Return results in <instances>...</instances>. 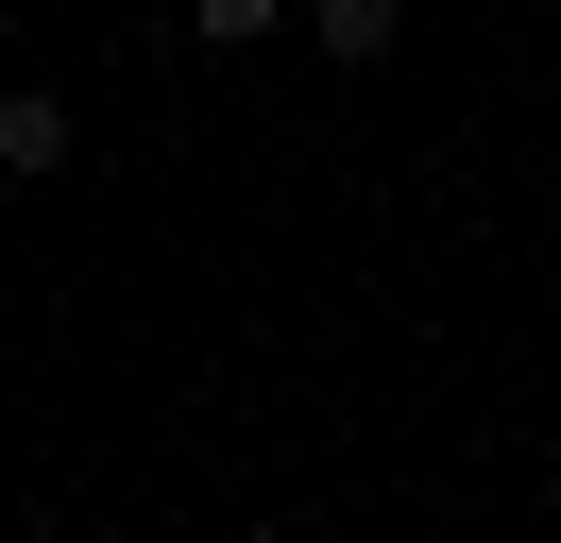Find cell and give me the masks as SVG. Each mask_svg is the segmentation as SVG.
<instances>
[{
  "label": "cell",
  "instance_id": "1",
  "mask_svg": "<svg viewBox=\"0 0 561 543\" xmlns=\"http://www.w3.org/2000/svg\"><path fill=\"white\" fill-rule=\"evenodd\" d=\"M69 153H85V119H69V102H51V85H0V170H18V187H51Z\"/></svg>",
  "mask_w": 561,
  "mask_h": 543
},
{
  "label": "cell",
  "instance_id": "2",
  "mask_svg": "<svg viewBox=\"0 0 561 543\" xmlns=\"http://www.w3.org/2000/svg\"><path fill=\"white\" fill-rule=\"evenodd\" d=\"M289 18L323 34L341 68H391V34H409V0H289Z\"/></svg>",
  "mask_w": 561,
  "mask_h": 543
},
{
  "label": "cell",
  "instance_id": "3",
  "mask_svg": "<svg viewBox=\"0 0 561 543\" xmlns=\"http://www.w3.org/2000/svg\"><path fill=\"white\" fill-rule=\"evenodd\" d=\"M273 18H289V0H187V51H255Z\"/></svg>",
  "mask_w": 561,
  "mask_h": 543
}]
</instances>
